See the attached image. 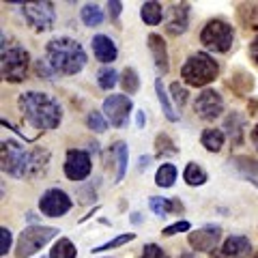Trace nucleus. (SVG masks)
<instances>
[{"label": "nucleus", "mask_w": 258, "mask_h": 258, "mask_svg": "<svg viewBox=\"0 0 258 258\" xmlns=\"http://www.w3.org/2000/svg\"><path fill=\"white\" fill-rule=\"evenodd\" d=\"M220 74V64H217L207 52L191 54L181 67V78L187 86H207Z\"/></svg>", "instance_id": "39448f33"}, {"label": "nucleus", "mask_w": 258, "mask_h": 258, "mask_svg": "<svg viewBox=\"0 0 258 258\" xmlns=\"http://www.w3.org/2000/svg\"><path fill=\"white\" fill-rule=\"evenodd\" d=\"M252 258H258V252H254V254H252Z\"/></svg>", "instance_id": "37998d69"}, {"label": "nucleus", "mask_w": 258, "mask_h": 258, "mask_svg": "<svg viewBox=\"0 0 258 258\" xmlns=\"http://www.w3.org/2000/svg\"><path fill=\"white\" fill-rule=\"evenodd\" d=\"M149 47L153 52V60L155 67L159 69V74L168 71V50H166V41L161 39V35H149Z\"/></svg>", "instance_id": "f3484780"}, {"label": "nucleus", "mask_w": 258, "mask_h": 258, "mask_svg": "<svg viewBox=\"0 0 258 258\" xmlns=\"http://www.w3.org/2000/svg\"><path fill=\"white\" fill-rule=\"evenodd\" d=\"M108 9H110V13H112V18H118V13H120V9H123V7H120L116 0H110V3H108Z\"/></svg>", "instance_id": "58836bf2"}, {"label": "nucleus", "mask_w": 258, "mask_h": 258, "mask_svg": "<svg viewBox=\"0 0 258 258\" xmlns=\"http://www.w3.org/2000/svg\"><path fill=\"white\" fill-rule=\"evenodd\" d=\"M50 164V151L35 147L26 151L15 140L7 138L0 147V166L9 176H41Z\"/></svg>", "instance_id": "f257e3e1"}, {"label": "nucleus", "mask_w": 258, "mask_h": 258, "mask_svg": "<svg viewBox=\"0 0 258 258\" xmlns=\"http://www.w3.org/2000/svg\"><path fill=\"white\" fill-rule=\"evenodd\" d=\"M129 112H132V99L127 95H110L103 101V116L110 120L112 127H125Z\"/></svg>", "instance_id": "f8f14e48"}, {"label": "nucleus", "mask_w": 258, "mask_h": 258, "mask_svg": "<svg viewBox=\"0 0 258 258\" xmlns=\"http://www.w3.org/2000/svg\"><path fill=\"white\" fill-rule=\"evenodd\" d=\"M134 239V235L129 232V235H120V237H116V239H112L110 243H103V245H99V247H95L93 252L95 254H99V252H106V249H112V247H118V245H123V243H127V241H132Z\"/></svg>", "instance_id": "72a5a7b5"}, {"label": "nucleus", "mask_w": 258, "mask_h": 258, "mask_svg": "<svg viewBox=\"0 0 258 258\" xmlns=\"http://www.w3.org/2000/svg\"><path fill=\"white\" fill-rule=\"evenodd\" d=\"M211 258H226V254L220 249V252H213V254H211Z\"/></svg>", "instance_id": "79ce46f5"}, {"label": "nucleus", "mask_w": 258, "mask_h": 258, "mask_svg": "<svg viewBox=\"0 0 258 258\" xmlns=\"http://www.w3.org/2000/svg\"><path fill=\"white\" fill-rule=\"evenodd\" d=\"M93 52H95V58L99 62H112V60H116V56H118L114 41L106 35H95L93 37Z\"/></svg>", "instance_id": "dca6fc26"}, {"label": "nucleus", "mask_w": 258, "mask_h": 258, "mask_svg": "<svg viewBox=\"0 0 258 258\" xmlns=\"http://www.w3.org/2000/svg\"><path fill=\"white\" fill-rule=\"evenodd\" d=\"M149 205H151V211L153 213H157V215H166V213H170V211H176V213H181L183 211V207L179 200H166V198H159V196H153L149 198Z\"/></svg>", "instance_id": "aec40b11"}, {"label": "nucleus", "mask_w": 258, "mask_h": 258, "mask_svg": "<svg viewBox=\"0 0 258 258\" xmlns=\"http://www.w3.org/2000/svg\"><path fill=\"white\" fill-rule=\"evenodd\" d=\"M86 125L88 129H93L95 134H103V132H108V118L103 116V112H88V116H86Z\"/></svg>", "instance_id": "cd10ccee"}, {"label": "nucleus", "mask_w": 258, "mask_h": 258, "mask_svg": "<svg viewBox=\"0 0 258 258\" xmlns=\"http://www.w3.org/2000/svg\"><path fill=\"white\" fill-rule=\"evenodd\" d=\"M183 179L187 185H191V187H198V185H205L207 183V172L200 168L198 164H194V161H189L187 166H185V172H183Z\"/></svg>", "instance_id": "412c9836"}, {"label": "nucleus", "mask_w": 258, "mask_h": 258, "mask_svg": "<svg viewBox=\"0 0 258 258\" xmlns=\"http://www.w3.org/2000/svg\"><path fill=\"white\" fill-rule=\"evenodd\" d=\"M45 60L58 76H76L86 67L88 56L76 39L58 37L45 45Z\"/></svg>", "instance_id": "7ed1b4c3"}, {"label": "nucleus", "mask_w": 258, "mask_h": 258, "mask_svg": "<svg viewBox=\"0 0 258 258\" xmlns=\"http://www.w3.org/2000/svg\"><path fill=\"white\" fill-rule=\"evenodd\" d=\"M71 198L69 194H64L62 189L54 187V189H47L41 200H39V209L45 217H62L71 211Z\"/></svg>", "instance_id": "9d476101"}, {"label": "nucleus", "mask_w": 258, "mask_h": 258, "mask_svg": "<svg viewBox=\"0 0 258 258\" xmlns=\"http://www.w3.org/2000/svg\"><path fill=\"white\" fill-rule=\"evenodd\" d=\"M20 110L24 118L35 127L47 132V129H56L62 120V108L54 97L39 93V91H28L20 95Z\"/></svg>", "instance_id": "f03ea898"}, {"label": "nucleus", "mask_w": 258, "mask_h": 258, "mask_svg": "<svg viewBox=\"0 0 258 258\" xmlns=\"http://www.w3.org/2000/svg\"><path fill=\"white\" fill-rule=\"evenodd\" d=\"M239 20L247 28H258V7L256 5H243L239 9Z\"/></svg>", "instance_id": "c756f323"}, {"label": "nucleus", "mask_w": 258, "mask_h": 258, "mask_svg": "<svg viewBox=\"0 0 258 258\" xmlns=\"http://www.w3.org/2000/svg\"><path fill=\"white\" fill-rule=\"evenodd\" d=\"M232 41H235V32H232L230 24L224 20L207 22L200 30V43L207 47V52L226 54L232 47Z\"/></svg>", "instance_id": "423d86ee"}, {"label": "nucleus", "mask_w": 258, "mask_h": 258, "mask_svg": "<svg viewBox=\"0 0 258 258\" xmlns=\"http://www.w3.org/2000/svg\"><path fill=\"white\" fill-rule=\"evenodd\" d=\"M138 127H144V112H138Z\"/></svg>", "instance_id": "a19ab883"}, {"label": "nucleus", "mask_w": 258, "mask_h": 258, "mask_svg": "<svg viewBox=\"0 0 258 258\" xmlns=\"http://www.w3.org/2000/svg\"><path fill=\"white\" fill-rule=\"evenodd\" d=\"M140 18L147 26H157L164 20V9H161L159 3H144L140 9Z\"/></svg>", "instance_id": "6ab92c4d"}, {"label": "nucleus", "mask_w": 258, "mask_h": 258, "mask_svg": "<svg viewBox=\"0 0 258 258\" xmlns=\"http://www.w3.org/2000/svg\"><path fill=\"white\" fill-rule=\"evenodd\" d=\"M76 256H78V249L69 239H58L50 252V258H76Z\"/></svg>", "instance_id": "a878e982"}, {"label": "nucleus", "mask_w": 258, "mask_h": 258, "mask_svg": "<svg viewBox=\"0 0 258 258\" xmlns=\"http://www.w3.org/2000/svg\"><path fill=\"white\" fill-rule=\"evenodd\" d=\"M249 138H252V144H254L256 151H258V125L252 129V136H249Z\"/></svg>", "instance_id": "ea45409f"}, {"label": "nucleus", "mask_w": 258, "mask_h": 258, "mask_svg": "<svg viewBox=\"0 0 258 258\" xmlns=\"http://www.w3.org/2000/svg\"><path fill=\"white\" fill-rule=\"evenodd\" d=\"M80 18H82L86 26H99L103 22V11L97 5H84L82 11H80Z\"/></svg>", "instance_id": "b1692460"}, {"label": "nucleus", "mask_w": 258, "mask_h": 258, "mask_svg": "<svg viewBox=\"0 0 258 258\" xmlns=\"http://www.w3.org/2000/svg\"><path fill=\"white\" fill-rule=\"evenodd\" d=\"M155 153H157L155 157H170L172 153H176V147L166 134H159L155 138Z\"/></svg>", "instance_id": "c85d7f7f"}, {"label": "nucleus", "mask_w": 258, "mask_h": 258, "mask_svg": "<svg viewBox=\"0 0 258 258\" xmlns=\"http://www.w3.org/2000/svg\"><path fill=\"white\" fill-rule=\"evenodd\" d=\"M22 13L26 22L30 24L35 30L39 32H45L54 26L56 22V9L52 3H28V5H22Z\"/></svg>", "instance_id": "6e6552de"}, {"label": "nucleus", "mask_w": 258, "mask_h": 258, "mask_svg": "<svg viewBox=\"0 0 258 258\" xmlns=\"http://www.w3.org/2000/svg\"><path fill=\"white\" fill-rule=\"evenodd\" d=\"M222 252L226 258H245L252 254V243L243 235H232L222 243Z\"/></svg>", "instance_id": "2eb2a0df"}, {"label": "nucleus", "mask_w": 258, "mask_h": 258, "mask_svg": "<svg viewBox=\"0 0 258 258\" xmlns=\"http://www.w3.org/2000/svg\"><path fill=\"white\" fill-rule=\"evenodd\" d=\"M176 181V168L172 164H164L157 168L155 172V183L159 185V187H172Z\"/></svg>", "instance_id": "4be33fe9"}, {"label": "nucleus", "mask_w": 258, "mask_h": 258, "mask_svg": "<svg viewBox=\"0 0 258 258\" xmlns=\"http://www.w3.org/2000/svg\"><path fill=\"white\" fill-rule=\"evenodd\" d=\"M114 149H116V166H118L116 183H118L125 176V172H127V144L125 142H118V144H114Z\"/></svg>", "instance_id": "7c9ffc66"}, {"label": "nucleus", "mask_w": 258, "mask_h": 258, "mask_svg": "<svg viewBox=\"0 0 258 258\" xmlns=\"http://www.w3.org/2000/svg\"><path fill=\"white\" fill-rule=\"evenodd\" d=\"M118 80V74L112 67H101L99 71H97V84H99L103 91H110V88H114Z\"/></svg>", "instance_id": "bb28decb"}, {"label": "nucleus", "mask_w": 258, "mask_h": 258, "mask_svg": "<svg viewBox=\"0 0 258 258\" xmlns=\"http://www.w3.org/2000/svg\"><path fill=\"white\" fill-rule=\"evenodd\" d=\"M91 170H93V161H91V155H88L86 151L69 149L64 153L62 172L69 181H84L91 176Z\"/></svg>", "instance_id": "1a4fd4ad"}, {"label": "nucleus", "mask_w": 258, "mask_h": 258, "mask_svg": "<svg viewBox=\"0 0 258 258\" xmlns=\"http://www.w3.org/2000/svg\"><path fill=\"white\" fill-rule=\"evenodd\" d=\"M170 95L174 97V103L179 108H183L185 103H187V99H189V91L187 88H185L181 82H172L170 84Z\"/></svg>", "instance_id": "2f4dec72"}, {"label": "nucleus", "mask_w": 258, "mask_h": 258, "mask_svg": "<svg viewBox=\"0 0 258 258\" xmlns=\"http://www.w3.org/2000/svg\"><path fill=\"white\" fill-rule=\"evenodd\" d=\"M58 230L56 228H45V226H28L26 230L18 237V247H15V256L18 258H28L30 254L39 252L47 241H52Z\"/></svg>", "instance_id": "0eeeda50"}, {"label": "nucleus", "mask_w": 258, "mask_h": 258, "mask_svg": "<svg viewBox=\"0 0 258 258\" xmlns=\"http://www.w3.org/2000/svg\"><path fill=\"white\" fill-rule=\"evenodd\" d=\"M189 26V7L187 5H172L168 11V20H166V32L172 37L183 35Z\"/></svg>", "instance_id": "4468645a"}, {"label": "nucleus", "mask_w": 258, "mask_h": 258, "mask_svg": "<svg viewBox=\"0 0 258 258\" xmlns=\"http://www.w3.org/2000/svg\"><path fill=\"white\" fill-rule=\"evenodd\" d=\"M30 69V54L26 47L20 43H11L7 37H3V45H0V71H3V80L11 84L24 82Z\"/></svg>", "instance_id": "20e7f679"}, {"label": "nucleus", "mask_w": 258, "mask_h": 258, "mask_svg": "<svg viewBox=\"0 0 258 258\" xmlns=\"http://www.w3.org/2000/svg\"><path fill=\"white\" fill-rule=\"evenodd\" d=\"M224 142H226V134L220 132V129H205L203 136H200V144H203L207 151H211V153L222 151Z\"/></svg>", "instance_id": "a211bd4d"}, {"label": "nucleus", "mask_w": 258, "mask_h": 258, "mask_svg": "<svg viewBox=\"0 0 258 258\" xmlns=\"http://www.w3.org/2000/svg\"><path fill=\"white\" fill-rule=\"evenodd\" d=\"M11 241H13V237H11L9 228H3V247H0V256H7V252L11 249Z\"/></svg>", "instance_id": "e433bc0d"}, {"label": "nucleus", "mask_w": 258, "mask_h": 258, "mask_svg": "<svg viewBox=\"0 0 258 258\" xmlns=\"http://www.w3.org/2000/svg\"><path fill=\"white\" fill-rule=\"evenodd\" d=\"M140 258H168V254L161 249L159 245H155V243H149V245H144V249H142V254H140Z\"/></svg>", "instance_id": "f704fd0d"}, {"label": "nucleus", "mask_w": 258, "mask_h": 258, "mask_svg": "<svg viewBox=\"0 0 258 258\" xmlns=\"http://www.w3.org/2000/svg\"><path fill=\"white\" fill-rule=\"evenodd\" d=\"M249 56H252V60L258 64V35L254 37V41L249 43Z\"/></svg>", "instance_id": "4c0bfd02"}, {"label": "nucleus", "mask_w": 258, "mask_h": 258, "mask_svg": "<svg viewBox=\"0 0 258 258\" xmlns=\"http://www.w3.org/2000/svg\"><path fill=\"white\" fill-rule=\"evenodd\" d=\"M194 110L203 120H215L222 116L224 112V101L222 95L213 91V88H205L200 91V95L196 97V103H194Z\"/></svg>", "instance_id": "9b49d317"}, {"label": "nucleus", "mask_w": 258, "mask_h": 258, "mask_svg": "<svg viewBox=\"0 0 258 258\" xmlns=\"http://www.w3.org/2000/svg\"><path fill=\"white\" fill-rule=\"evenodd\" d=\"M220 239H222L220 226H207V228L194 230L187 241L196 252H211V249L220 243Z\"/></svg>", "instance_id": "ddd939ff"}, {"label": "nucleus", "mask_w": 258, "mask_h": 258, "mask_svg": "<svg viewBox=\"0 0 258 258\" xmlns=\"http://www.w3.org/2000/svg\"><path fill=\"white\" fill-rule=\"evenodd\" d=\"M155 93L159 97V103H161V110H164L166 118L172 120V123H174V120H179V114L172 110V103H170V99H168V95L164 91V84H161V80H155Z\"/></svg>", "instance_id": "5701e85b"}, {"label": "nucleus", "mask_w": 258, "mask_h": 258, "mask_svg": "<svg viewBox=\"0 0 258 258\" xmlns=\"http://www.w3.org/2000/svg\"><path fill=\"white\" fill-rule=\"evenodd\" d=\"M35 74H37V76H41V78H45V80H52V78L58 76V74L54 71V67H52V64L47 62L45 58L35 62Z\"/></svg>", "instance_id": "473e14b6"}, {"label": "nucleus", "mask_w": 258, "mask_h": 258, "mask_svg": "<svg viewBox=\"0 0 258 258\" xmlns=\"http://www.w3.org/2000/svg\"><path fill=\"white\" fill-rule=\"evenodd\" d=\"M189 222H185V220H181V222H176V224H172V226H166L164 228V235L166 237H170V235H179V232H185V230H189Z\"/></svg>", "instance_id": "c9c22d12"}, {"label": "nucleus", "mask_w": 258, "mask_h": 258, "mask_svg": "<svg viewBox=\"0 0 258 258\" xmlns=\"http://www.w3.org/2000/svg\"><path fill=\"white\" fill-rule=\"evenodd\" d=\"M120 88H123L127 95L138 93V88H140V78H138V74H136L132 67H127L123 74H120Z\"/></svg>", "instance_id": "393cba45"}]
</instances>
